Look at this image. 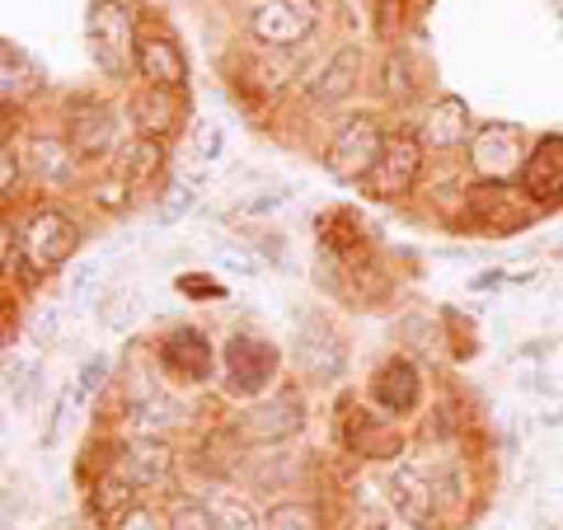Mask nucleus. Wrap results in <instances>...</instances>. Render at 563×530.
I'll list each match as a JSON object with an SVG mask.
<instances>
[{
	"label": "nucleus",
	"instance_id": "1",
	"mask_svg": "<svg viewBox=\"0 0 563 530\" xmlns=\"http://www.w3.org/2000/svg\"><path fill=\"white\" fill-rule=\"evenodd\" d=\"M536 217H540V211L526 202L521 188L474 179L470 188H461V217H455V225H461L465 235H493V240H503V235H521Z\"/></svg>",
	"mask_w": 563,
	"mask_h": 530
},
{
	"label": "nucleus",
	"instance_id": "2",
	"mask_svg": "<svg viewBox=\"0 0 563 530\" xmlns=\"http://www.w3.org/2000/svg\"><path fill=\"white\" fill-rule=\"evenodd\" d=\"M85 43H90V57L103 76L122 80L128 70H136V10L128 0H90Z\"/></svg>",
	"mask_w": 563,
	"mask_h": 530
},
{
	"label": "nucleus",
	"instance_id": "3",
	"mask_svg": "<svg viewBox=\"0 0 563 530\" xmlns=\"http://www.w3.org/2000/svg\"><path fill=\"white\" fill-rule=\"evenodd\" d=\"M80 240H85V231L76 225V217H66V211H57V207L33 211V217L24 221V268L33 277L62 273L66 263L80 254Z\"/></svg>",
	"mask_w": 563,
	"mask_h": 530
},
{
	"label": "nucleus",
	"instance_id": "4",
	"mask_svg": "<svg viewBox=\"0 0 563 530\" xmlns=\"http://www.w3.org/2000/svg\"><path fill=\"white\" fill-rule=\"evenodd\" d=\"M385 141H390V132H385L372 113L347 118L324 146V169L339 184H366V174H372L376 161L385 155Z\"/></svg>",
	"mask_w": 563,
	"mask_h": 530
},
{
	"label": "nucleus",
	"instance_id": "5",
	"mask_svg": "<svg viewBox=\"0 0 563 530\" xmlns=\"http://www.w3.org/2000/svg\"><path fill=\"white\" fill-rule=\"evenodd\" d=\"M282 371V352L273 339H263V333H231V343H225V395L235 399H263L273 390Z\"/></svg>",
	"mask_w": 563,
	"mask_h": 530
},
{
	"label": "nucleus",
	"instance_id": "6",
	"mask_svg": "<svg viewBox=\"0 0 563 530\" xmlns=\"http://www.w3.org/2000/svg\"><path fill=\"white\" fill-rule=\"evenodd\" d=\"M385 503L395 507L399 521L413 530H437L442 526V493H437V470L422 461H395L385 474Z\"/></svg>",
	"mask_w": 563,
	"mask_h": 530
},
{
	"label": "nucleus",
	"instance_id": "7",
	"mask_svg": "<svg viewBox=\"0 0 563 530\" xmlns=\"http://www.w3.org/2000/svg\"><path fill=\"white\" fill-rule=\"evenodd\" d=\"M301 428H306V404L296 390H277V395L244 404L231 422L235 441H244V446H282V441H291Z\"/></svg>",
	"mask_w": 563,
	"mask_h": 530
},
{
	"label": "nucleus",
	"instance_id": "8",
	"mask_svg": "<svg viewBox=\"0 0 563 530\" xmlns=\"http://www.w3.org/2000/svg\"><path fill=\"white\" fill-rule=\"evenodd\" d=\"M320 29V0H258L250 10V38L268 52H291Z\"/></svg>",
	"mask_w": 563,
	"mask_h": 530
},
{
	"label": "nucleus",
	"instance_id": "9",
	"mask_svg": "<svg viewBox=\"0 0 563 530\" xmlns=\"http://www.w3.org/2000/svg\"><path fill=\"white\" fill-rule=\"evenodd\" d=\"M291 366L306 385H339L347 371V343L329 320H301V329L291 333Z\"/></svg>",
	"mask_w": 563,
	"mask_h": 530
},
{
	"label": "nucleus",
	"instance_id": "10",
	"mask_svg": "<svg viewBox=\"0 0 563 530\" xmlns=\"http://www.w3.org/2000/svg\"><path fill=\"white\" fill-rule=\"evenodd\" d=\"M422 161H428V146L418 141V132H390L385 155L376 161V169L366 174L362 192L372 202H404L422 179Z\"/></svg>",
	"mask_w": 563,
	"mask_h": 530
},
{
	"label": "nucleus",
	"instance_id": "11",
	"mask_svg": "<svg viewBox=\"0 0 563 530\" xmlns=\"http://www.w3.org/2000/svg\"><path fill=\"white\" fill-rule=\"evenodd\" d=\"M470 174L484 184H512L521 165H526V146H521V128L517 122H479L470 136Z\"/></svg>",
	"mask_w": 563,
	"mask_h": 530
},
{
	"label": "nucleus",
	"instance_id": "12",
	"mask_svg": "<svg viewBox=\"0 0 563 530\" xmlns=\"http://www.w3.org/2000/svg\"><path fill=\"white\" fill-rule=\"evenodd\" d=\"M66 141L76 161H109L118 151V109L109 99L80 95L66 103Z\"/></svg>",
	"mask_w": 563,
	"mask_h": 530
},
{
	"label": "nucleus",
	"instance_id": "13",
	"mask_svg": "<svg viewBox=\"0 0 563 530\" xmlns=\"http://www.w3.org/2000/svg\"><path fill=\"white\" fill-rule=\"evenodd\" d=\"M155 362L174 385H207L211 366H217V347L211 333L198 324H174L161 343H155Z\"/></svg>",
	"mask_w": 563,
	"mask_h": 530
},
{
	"label": "nucleus",
	"instance_id": "14",
	"mask_svg": "<svg viewBox=\"0 0 563 530\" xmlns=\"http://www.w3.org/2000/svg\"><path fill=\"white\" fill-rule=\"evenodd\" d=\"M517 188L536 211H559L563 207V132L536 136V146L526 151V165L517 174Z\"/></svg>",
	"mask_w": 563,
	"mask_h": 530
},
{
	"label": "nucleus",
	"instance_id": "15",
	"mask_svg": "<svg viewBox=\"0 0 563 530\" xmlns=\"http://www.w3.org/2000/svg\"><path fill=\"white\" fill-rule=\"evenodd\" d=\"M188 118V99L184 90H165V85H141L128 99V122L136 136H155V141H169L174 132L184 128Z\"/></svg>",
	"mask_w": 563,
	"mask_h": 530
},
{
	"label": "nucleus",
	"instance_id": "16",
	"mask_svg": "<svg viewBox=\"0 0 563 530\" xmlns=\"http://www.w3.org/2000/svg\"><path fill=\"white\" fill-rule=\"evenodd\" d=\"M122 479H128L136 493H155L174 479V451L165 441H146V437H128L118 441V455L109 461Z\"/></svg>",
	"mask_w": 563,
	"mask_h": 530
},
{
	"label": "nucleus",
	"instance_id": "17",
	"mask_svg": "<svg viewBox=\"0 0 563 530\" xmlns=\"http://www.w3.org/2000/svg\"><path fill=\"white\" fill-rule=\"evenodd\" d=\"M366 395H372V404H376L380 413L409 418V413H418V404H422V371L409 357H385L372 371V385H366Z\"/></svg>",
	"mask_w": 563,
	"mask_h": 530
},
{
	"label": "nucleus",
	"instance_id": "18",
	"mask_svg": "<svg viewBox=\"0 0 563 530\" xmlns=\"http://www.w3.org/2000/svg\"><path fill=\"white\" fill-rule=\"evenodd\" d=\"M470 136H474V113H470V103L461 95H442L418 122V141L437 155H451V151L470 146Z\"/></svg>",
	"mask_w": 563,
	"mask_h": 530
},
{
	"label": "nucleus",
	"instance_id": "19",
	"mask_svg": "<svg viewBox=\"0 0 563 530\" xmlns=\"http://www.w3.org/2000/svg\"><path fill=\"white\" fill-rule=\"evenodd\" d=\"M343 441L352 455L362 461H404V432L395 428L390 418H376L372 409H352L343 422Z\"/></svg>",
	"mask_w": 563,
	"mask_h": 530
},
{
	"label": "nucleus",
	"instance_id": "20",
	"mask_svg": "<svg viewBox=\"0 0 563 530\" xmlns=\"http://www.w3.org/2000/svg\"><path fill=\"white\" fill-rule=\"evenodd\" d=\"M362 62H366L362 43H343V47H333V57L320 66V76L310 80V103H320V109H333V103H343V99L357 95Z\"/></svg>",
	"mask_w": 563,
	"mask_h": 530
},
{
	"label": "nucleus",
	"instance_id": "21",
	"mask_svg": "<svg viewBox=\"0 0 563 530\" xmlns=\"http://www.w3.org/2000/svg\"><path fill=\"white\" fill-rule=\"evenodd\" d=\"M136 76L146 85H165V90H184L188 85V62L169 33H141L136 43Z\"/></svg>",
	"mask_w": 563,
	"mask_h": 530
},
{
	"label": "nucleus",
	"instance_id": "22",
	"mask_svg": "<svg viewBox=\"0 0 563 530\" xmlns=\"http://www.w3.org/2000/svg\"><path fill=\"white\" fill-rule=\"evenodd\" d=\"M165 165H169V151H165V141H155V136L122 141L118 155H113V174H118L122 184H132V188L161 184L165 179Z\"/></svg>",
	"mask_w": 563,
	"mask_h": 530
},
{
	"label": "nucleus",
	"instance_id": "23",
	"mask_svg": "<svg viewBox=\"0 0 563 530\" xmlns=\"http://www.w3.org/2000/svg\"><path fill=\"white\" fill-rule=\"evenodd\" d=\"M184 399H174L169 390H155L151 399H141L128 409V432L132 437H146V441H165L169 432H179L184 428Z\"/></svg>",
	"mask_w": 563,
	"mask_h": 530
},
{
	"label": "nucleus",
	"instance_id": "24",
	"mask_svg": "<svg viewBox=\"0 0 563 530\" xmlns=\"http://www.w3.org/2000/svg\"><path fill=\"white\" fill-rule=\"evenodd\" d=\"M24 161L38 184H66L70 169H76V151H70L66 136H33L24 146Z\"/></svg>",
	"mask_w": 563,
	"mask_h": 530
},
{
	"label": "nucleus",
	"instance_id": "25",
	"mask_svg": "<svg viewBox=\"0 0 563 530\" xmlns=\"http://www.w3.org/2000/svg\"><path fill=\"white\" fill-rule=\"evenodd\" d=\"M132 507H136V488L109 465V470H103L99 479L90 484V517H95L99 526H118Z\"/></svg>",
	"mask_w": 563,
	"mask_h": 530
},
{
	"label": "nucleus",
	"instance_id": "26",
	"mask_svg": "<svg viewBox=\"0 0 563 530\" xmlns=\"http://www.w3.org/2000/svg\"><path fill=\"white\" fill-rule=\"evenodd\" d=\"M33 85H38V70H33V62L14 43H5V47H0V95H5V109L14 99H24Z\"/></svg>",
	"mask_w": 563,
	"mask_h": 530
},
{
	"label": "nucleus",
	"instance_id": "27",
	"mask_svg": "<svg viewBox=\"0 0 563 530\" xmlns=\"http://www.w3.org/2000/svg\"><path fill=\"white\" fill-rule=\"evenodd\" d=\"M99 324L109 329V333H132V324L141 320V291L136 287H113V291H103L99 300Z\"/></svg>",
	"mask_w": 563,
	"mask_h": 530
},
{
	"label": "nucleus",
	"instance_id": "28",
	"mask_svg": "<svg viewBox=\"0 0 563 530\" xmlns=\"http://www.w3.org/2000/svg\"><path fill=\"white\" fill-rule=\"evenodd\" d=\"M198 192H202V184H198V179H184V174H169V184L161 188V202H155V221H161V225L184 221L188 211L198 207Z\"/></svg>",
	"mask_w": 563,
	"mask_h": 530
},
{
	"label": "nucleus",
	"instance_id": "29",
	"mask_svg": "<svg viewBox=\"0 0 563 530\" xmlns=\"http://www.w3.org/2000/svg\"><path fill=\"white\" fill-rule=\"evenodd\" d=\"M263 530H324V517H320V507L306 498H282L268 507Z\"/></svg>",
	"mask_w": 563,
	"mask_h": 530
},
{
	"label": "nucleus",
	"instance_id": "30",
	"mask_svg": "<svg viewBox=\"0 0 563 530\" xmlns=\"http://www.w3.org/2000/svg\"><path fill=\"white\" fill-rule=\"evenodd\" d=\"M207 511H211V526L217 530H263V517L244 498H235V493H211Z\"/></svg>",
	"mask_w": 563,
	"mask_h": 530
},
{
	"label": "nucleus",
	"instance_id": "31",
	"mask_svg": "<svg viewBox=\"0 0 563 530\" xmlns=\"http://www.w3.org/2000/svg\"><path fill=\"white\" fill-rule=\"evenodd\" d=\"M380 95L395 99V103L413 99V62H409V52L404 47H395L390 57H385V66H380Z\"/></svg>",
	"mask_w": 563,
	"mask_h": 530
},
{
	"label": "nucleus",
	"instance_id": "32",
	"mask_svg": "<svg viewBox=\"0 0 563 530\" xmlns=\"http://www.w3.org/2000/svg\"><path fill=\"white\" fill-rule=\"evenodd\" d=\"M188 155L198 165H217L221 155H225V128H221V122H211V118L192 122V146H188Z\"/></svg>",
	"mask_w": 563,
	"mask_h": 530
},
{
	"label": "nucleus",
	"instance_id": "33",
	"mask_svg": "<svg viewBox=\"0 0 563 530\" xmlns=\"http://www.w3.org/2000/svg\"><path fill=\"white\" fill-rule=\"evenodd\" d=\"M109 380H113V362L103 357V352H95V357L80 362V371H76V380H70V385H76V395H80V404H85V399H95Z\"/></svg>",
	"mask_w": 563,
	"mask_h": 530
},
{
	"label": "nucleus",
	"instance_id": "34",
	"mask_svg": "<svg viewBox=\"0 0 563 530\" xmlns=\"http://www.w3.org/2000/svg\"><path fill=\"white\" fill-rule=\"evenodd\" d=\"M33 376H38V362H33V357H14V352H5V395H10V399H20V409L29 404Z\"/></svg>",
	"mask_w": 563,
	"mask_h": 530
},
{
	"label": "nucleus",
	"instance_id": "35",
	"mask_svg": "<svg viewBox=\"0 0 563 530\" xmlns=\"http://www.w3.org/2000/svg\"><path fill=\"white\" fill-rule=\"evenodd\" d=\"M217 268L231 273V277H258L263 258L254 250H240V244H217Z\"/></svg>",
	"mask_w": 563,
	"mask_h": 530
},
{
	"label": "nucleus",
	"instance_id": "36",
	"mask_svg": "<svg viewBox=\"0 0 563 530\" xmlns=\"http://www.w3.org/2000/svg\"><path fill=\"white\" fill-rule=\"evenodd\" d=\"M62 324H66V310L62 306H43L29 320V343L33 347H52V343H57V333H62Z\"/></svg>",
	"mask_w": 563,
	"mask_h": 530
},
{
	"label": "nucleus",
	"instance_id": "37",
	"mask_svg": "<svg viewBox=\"0 0 563 530\" xmlns=\"http://www.w3.org/2000/svg\"><path fill=\"white\" fill-rule=\"evenodd\" d=\"M169 530H217V526H211L207 503H179L169 517Z\"/></svg>",
	"mask_w": 563,
	"mask_h": 530
},
{
	"label": "nucleus",
	"instance_id": "38",
	"mask_svg": "<svg viewBox=\"0 0 563 530\" xmlns=\"http://www.w3.org/2000/svg\"><path fill=\"white\" fill-rule=\"evenodd\" d=\"M0 254H5V277H14L24 268V240H20V225L14 221L0 225Z\"/></svg>",
	"mask_w": 563,
	"mask_h": 530
},
{
	"label": "nucleus",
	"instance_id": "39",
	"mask_svg": "<svg viewBox=\"0 0 563 530\" xmlns=\"http://www.w3.org/2000/svg\"><path fill=\"white\" fill-rule=\"evenodd\" d=\"M128 198H132V184H122L118 174H113V179H103V184H95V202H99L103 211L128 207Z\"/></svg>",
	"mask_w": 563,
	"mask_h": 530
},
{
	"label": "nucleus",
	"instance_id": "40",
	"mask_svg": "<svg viewBox=\"0 0 563 530\" xmlns=\"http://www.w3.org/2000/svg\"><path fill=\"white\" fill-rule=\"evenodd\" d=\"M291 202V192L287 188H273V192H263V198H244L240 202V217H263V211H277V207H287Z\"/></svg>",
	"mask_w": 563,
	"mask_h": 530
},
{
	"label": "nucleus",
	"instance_id": "41",
	"mask_svg": "<svg viewBox=\"0 0 563 530\" xmlns=\"http://www.w3.org/2000/svg\"><path fill=\"white\" fill-rule=\"evenodd\" d=\"M14 184H20V155H14V146L0 151V198L14 202Z\"/></svg>",
	"mask_w": 563,
	"mask_h": 530
},
{
	"label": "nucleus",
	"instance_id": "42",
	"mask_svg": "<svg viewBox=\"0 0 563 530\" xmlns=\"http://www.w3.org/2000/svg\"><path fill=\"white\" fill-rule=\"evenodd\" d=\"M99 277H103V258H85V263H80V273L70 277V296H76V300H85Z\"/></svg>",
	"mask_w": 563,
	"mask_h": 530
},
{
	"label": "nucleus",
	"instance_id": "43",
	"mask_svg": "<svg viewBox=\"0 0 563 530\" xmlns=\"http://www.w3.org/2000/svg\"><path fill=\"white\" fill-rule=\"evenodd\" d=\"M118 530H161V521H155V511H146V507H132L128 517L118 521Z\"/></svg>",
	"mask_w": 563,
	"mask_h": 530
},
{
	"label": "nucleus",
	"instance_id": "44",
	"mask_svg": "<svg viewBox=\"0 0 563 530\" xmlns=\"http://www.w3.org/2000/svg\"><path fill=\"white\" fill-rule=\"evenodd\" d=\"M179 291H184V296H225L211 277H179Z\"/></svg>",
	"mask_w": 563,
	"mask_h": 530
},
{
	"label": "nucleus",
	"instance_id": "45",
	"mask_svg": "<svg viewBox=\"0 0 563 530\" xmlns=\"http://www.w3.org/2000/svg\"><path fill=\"white\" fill-rule=\"evenodd\" d=\"M347 530H390V526H385L380 517H372V511H362L357 521H347Z\"/></svg>",
	"mask_w": 563,
	"mask_h": 530
},
{
	"label": "nucleus",
	"instance_id": "46",
	"mask_svg": "<svg viewBox=\"0 0 563 530\" xmlns=\"http://www.w3.org/2000/svg\"><path fill=\"white\" fill-rule=\"evenodd\" d=\"M554 10H563V0H554Z\"/></svg>",
	"mask_w": 563,
	"mask_h": 530
},
{
	"label": "nucleus",
	"instance_id": "47",
	"mask_svg": "<svg viewBox=\"0 0 563 530\" xmlns=\"http://www.w3.org/2000/svg\"><path fill=\"white\" fill-rule=\"evenodd\" d=\"M57 530H76V526H57Z\"/></svg>",
	"mask_w": 563,
	"mask_h": 530
}]
</instances>
